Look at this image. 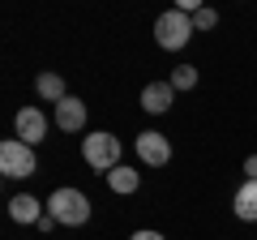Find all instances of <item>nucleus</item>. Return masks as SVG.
<instances>
[{"mask_svg": "<svg viewBox=\"0 0 257 240\" xmlns=\"http://www.w3.org/2000/svg\"><path fill=\"white\" fill-rule=\"evenodd\" d=\"M107 185H111V193H120V197H128V193H138V185H142V176L133 172V167H111L107 172Z\"/></svg>", "mask_w": 257, "mask_h": 240, "instance_id": "11", "label": "nucleus"}, {"mask_svg": "<svg viewBox=\"0 0 257 240\" xmlns=\"http://www.w3.org/2000/svg\"><path fill=\"white\" fill-rule=\"evenodd\" d=\"M9 219L13 223H35V227H39V219H43V202L30 197V193H18L9 202Z\"/></svg>", "mask_w": 257, "mask_h": 240, "instance_id": "9", "label": "nucleus"}, {"mask_svg": "<svg viewBox=\"0 0 257 240\" xmlns=\"http://www.w3.org/2000/svg\"><path fill=\"white\" fill-rule=\"evenodd\" d=\"M47 214H52L60 227H86L90 223V214H94V206H90V197L82 193V189H56L52 197H47Z\"/></svg>", "mask_w": 257, "mask_h": 240, "instance_id": "1", "label": "nucleus"}, {"mask_svg": "<svg viewBox=\"0 0 257 240\" xmlns=\"http://www.w3.org/2000/svg\"><path fill=\"white\" fill-rule=\"evenodd\" d=\"M172 99H176V86L172 82H150L146 90H142V107H146L150 116H163V111L172 107Z\"/></svg>", "mask_w": 257, "mask_h": 240, "instance_id": "8", "label": "nucleus"}, {"mask_svg": "<svg viewBox=\"0 0 257 240\" xmlns=\"http://www.w3.org/2000/svg\"><path fill=\"white\" fill-rule=\"evenodd\" d=\"M52 120H56V125H60L64 133H82V129H86V103L69 94V99H60V103H56Z\"/></svg>", "mask_w": 257, "mask_h": 240, "instance_id": "7", "label": "nucleus"}, {"mask_svg": "<svg viewBox=\"0 0 257 240\" xmlns=\"http://www.w3.org/2000/svg\"><path fill=\"white\" fill-rule=\"evenodd\" d=\"M120 150H124V146H120L116 133L94 129V133H86V138H82V159L94 167V172H103V176H107L111 167H120Z\"/></svg>", "mask_w": 257, "mask_h": 240, "instance_id": "2", "label": "nucleus"}, {"mask_svg": "<svg viewBox=\"0 0 257 240\" xmlns=\"http://www.w3.org/2000/svg\"><path fill=\"white\" fill-rule=\"evenodd\" d=\"M133 150H138V159H142L146 167H167V163H172V142H167L163 133H155V129L138 133Z\"/></svg>", "mask_w": 257, "mask_h": 240, "instance_id": "5", "label": "nucleus"}, {"mask_svg": "<svg viewBox=\"0 0 257 240\" xmlns=\"http://www.w3.org/2000/svg\"><path fill=\"white\" fill-rule=\"evenodd\" d=\"M244 180H257V155L244 159Z\"/></svg>", "mask_w": 257, "mask_h": 240, "instance_id": "15", "label": "nucleus"}, {"mask_svg": "<svg viewBox=\"0 0 257 240\" xmlns=\"http://www.w3.org/2000/svg\"><path fill=\"white\" fill-rule=\"evenodd\" d=\"M13 125H18V138L26 142V146H39V142L47 138V116L39 107H22Z\"/></svg>", "mask_w": 257, "mask_h": 240, "instance_id": "6", "label": "nucleus"}, {"mask_svg": "<svg viewBox=\"0 0 257 240\" xmlns=\"http://www.w3.org/2000/svg\"><path fill=\"white\" fill-rule=\"evenodd\" d=\"M35 90H39V99H47V103L69 99V90H64V77H60V73H39V77H35Z\"/></svg>", "mask_w": 257, "mask_h": 240, "instance_id": "12", "label": "nucleus"}, {"mask_svg": "<svg viewBox=\"0 0 257 240\" xmlns=\"http://www.w3.org/2000/svg\"><path fill=\"white\" fill-rule=\"evenodd\" d=\"M0 172L9 176V180H22V176H35V172H39L35 146H26L22 138H9V142H0Z\"/></svg>", "mask_w": 257, "mask_h": 240, "instance_id": "3", "label": "nucleus"}, {"mask_svg": "<svg viewBox=\"0 0 257 240\" xmlns=\"http://www.w3.org/2000/svg\"><path fill=\"white\" fill-rule=\"evenodd\" d=\"M214 26H219V13H214V9L202 5V9L193 13V30H214Z\"/></svg>", "mask_w": 257, "mask_h": 240, "instance_id": "14", "label": "nucleus"}, {"mask_svg": "<svg viewBox=\"0 0 257 240\" xmlns=\"http://www.w3.org/2000/svg\"><path fill=\"white\" fill-rule=\"evenodd\" d=\"M231 210H236V219L257 223V180H244V185L236 189V197H231Z\"/></svg>", "mask_w": 257, "mask_h": 240, "instance_id": "10", "label": "nucleus"}, {"mask_svg": "<svg viewBox=\"0 0 257 240\" xmlns=\"http://www.w3.org/2000/svg\"><path fill=\"white\" fill-rule=\"evenodd\" d=\"M167 82H172L176 90H193V86H197V65H176Z\"/></svg>", "mask_w": 257, "mask_h": 240, "instance_id": "13", "label": "nucleus"}, {"mask_svg": "<svg viewBox=\"0 0 257 240\" xmlns=\"http://www.w3.org/2000/svg\"><path fill=\"white\" fill-rule=\"evenodd\" d=\"M128 240H163V231H150V227H146V231H133Z\"/></svg>", "mask_w": 257, "mask_h": 240, "instance_id": "16", "label": "nucleus"}, {"mask_svg": "<svg viewBox=\"0 0 257 240\" xmlns=\"http://www.w3.org/2000/svg\"><path fill=\"white\" fill-rule=\"evenodd\" d=\"M189 35H193V18H189V13H180V9L159 13L155 39H159V47H163V52H180V47L189 43Z\"/></svg>", "mask_w": 257, "mask_h": 240, "instance_id": "4", "label": "nucleus"}]
</instances>
